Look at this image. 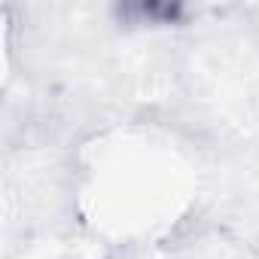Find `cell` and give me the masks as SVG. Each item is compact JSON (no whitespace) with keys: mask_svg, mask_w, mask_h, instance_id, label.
<instances>
[{"mask_svg":"<svg viewBox=\"0 0 259 259\" xmlns=\"http://www.w3.org/2000/svg\"><path fill=\"white\" fill-rule=\"evenodd\" d=\"M116 16L125 25L159 28V25H177V22H183L186 10L180 4H125V7H116Z\"/></svg>","mask_w":259,"mask_h":259,"instance_id":"6da1fadb","label":"cell"}]
</instances>
